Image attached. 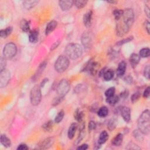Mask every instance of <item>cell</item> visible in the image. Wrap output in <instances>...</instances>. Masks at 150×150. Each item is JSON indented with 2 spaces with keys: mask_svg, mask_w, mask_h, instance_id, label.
Wrapping results in <instances>:
<instances>
[{
  "mask_svg": "<svg viewBox=\"0 0 150 150\" xmlns=\"http://www.w3.org/2000/svg\"><path fill=\"white\" fill-rule=\"evenodd\" d=\"M139 130L144 135L150 133V112L149 110H144L138 119L137 122Z\"/></svg>",
  "mask_w": 150,
  "mask_h": 150,
  "instance_id": "6da1fadb",
  "label": "cell"
},
{
  "mask_svg": "<svg viewBox=\"0 0 150 150\" xmlns=\"http://www.w3.org/2000/svg\"><path fill=\"white\" fill-rule=\"evenodd\" d=\"M66 56L72 60L79 59L83 54V49L78 44H69L65 49Z\"/></svg>",
  "mask_w": 150,
  "mask_h": 150,
  "instance_id": "7a4b0ae2",
  "label": "cell"
},
{
  "mask_svg": "<svg viewBox=\"0 0 150 150\" xmlns=\"http://www.w3.org/2000/svg\"><path fill=\"white\" fill-rule=\"evenodd\" d=\"M69 64V59L66 56H59L55 62V69L58 73H63L68 69Z\"/></svg>",
  "mask_w": 150,
  "mask_h": 150,
  "instance_id": "3957f363",
  "label": "cell"
},
{
  "mask_svg": "<svg viewBox=\"0 0 150 150\" xmlns=\"http://www.w3.org/2000/svg\"><path fill=\"white\" fill-rule=\"evenodd\" d=\"M41 88V86L38 85H36L31 90L30 100L31 104L34 106L39 105L41 102L42 93Z\"/></svg>",
  "mask_w": 150,
  "mask_h": 150,
  "instance_id": "277c9868",
  "label": "cell"
},
{
  "mask_svg": "<svg viewBox=\"0 0 150 150\" xmlns=\"http://www.w3.org/2000/svg\"><path fill=\"white\" fill-rule=\"evenodd\" d=\"M17 53V45L13 42L7 44L3 49V56L6 59H11Z\"/></svg>",
  "mask_w": 150,
  "mask_h": 150,
  "instance_id": "5b68a950",
  "label": "cell"
},
{
  "mask_svg": "<svg viewBox=\"0 0 150 150\" xmlns=\"http://www.w3.org/2000/svg\"><path fill=\"white\" fill-rule=\"evenodd\" d=\"M70 89L69 82L66 79H62L60 81L56 87V92L59 96L64 97L68 94Z\"/></svg>",
  "mask_w": 150,
  "mask_h": 150,
  "instance_id": "8992f818",
  "label": "cell"
},
{
  "mask_svg": "<svg viewBox=\"0 0 150 150\" xmlns=\"http://www.w3.org/2000/svg\"><path fill=\"white\" fill-rule=\"evenodd\" d=\"M121 18L122 22L131 28L134 21V13L133 9L131 8H127L124 10Z\"/></svg>",
  "mask_w": 150,
  "mask_h": 150,
  "instance_id": "52a82bcc",
  "label": "cell"
},
{
  "mask_svg": "<svg viewBox=\"0 0 150 150\" xmlns=\"http://www.w3.org/2000/svg\"><path fill=\"white\" fill-rule=\"evenodd\" d=\"M11 73L10 72L5 69L0 71V87L3 88L6 87L11 80Z\"/></svg>",
  "mask_w": 150,
  "mask_h": 150,
  "instance_id": "ba28073f",
  "label": "cell"
},
{
  "mask_svg": "<svg viewBox=\"0 0 150 150\" xmlns=\"http://www.w3.org/2000/svg\"><path fill=\"white\" fill-rule=\"evenodd\" d=\"M82 44L85 48L89 49L92 47L93 44V36L90 32H84L81 38Z\"/></svg>",
  "mask_w": 150,
  "mask_h": 150,
  "instance_id": "9c48e42d",
  "label": "cell"
},
{
  "mask_svg": "<svg viewBox=\"0 0 150 150\" xmlns=\"http://www.w3.org/2000/svg\"><path fill=\"white\" fill-rule=\"evenodd\" d=\"M130 28L128 27L127 25L124 23L122 21H118L116 25V33L119 36H123L126 33H127L130 30Z\"/></svg>",
  "mask_w": 150,
  "mask_h": 150,
  "instance_id": "30bf717a",
  "label": "cell"
},
{
  "mask_svg": "<svg viewBox=\"0 0 150 150\" xmlns=\"http://www.w3.org/2000/svg\"><path fill=\"white\" fill-rule=\"evenodd\" d=\"M118 111L120 112L123 120L126 123H129L131 120V110L130 108L126 106L119 107Z\"/></svg>",
  "mask_w": 150,
  "mask_h": 150,
  "instance_id": "8fae6325",
  "label": "cell"
},
{
  "mask_svg": "<svg viewBox=\"0 0 150 150\" xmlns=\"http://www.w3.org/2000/svg\"><path fill=\"white\" fill-rule=\"evenodd\" d=\"M55 140L53 137H49V138H47L43 141H41L38 145V148L40 149H46L51 147L54 143Z\"/></svg>",
  "mask_w": 150,
  "mask_h": 150,
  "instance_id": "7c38bea8",
  "label": "cell"
},
{
  "mask_svg": "<svg viewBox=\"0 0 150 150\" xmlns=\"http://www.w3.org/2000/svg\"><path fill=\"white\" fill-rule=\"evenodd\" d=\"M73 5L74 1L70 0H62L59 1V5L60 9L64 11L69 10Z\"/></svg>",
  "mask_w": 150,
  "mask_h": 150,
  "instance_id": "4fadbf2b",
  "label": "cell"
},
{
  "mask_svg": "<svg viewBox=\"0 0 150 150\" xmlns=\"http://www.w3.org/2000/svg\"><path fill=\"white\" fill-rule=\"evenodd\" d=\"M93 18V12L92 11H89L84 15L83 16V23L84 25L89 28L92 25V21Z\"/></svg>",
  "mask_w": 150,
  "mask_h": 150,
  "instance_id": "5bb4252c",
  "label": "cell"
},
{
  "mask_svg": "<svg viewBox=\"0 0 150 150\" xmlns=\"http://www.w3.org/2000/svg\"><path fill=\"white\" fill-rule=\"evenodd\" d=\"M47 64H48L47 61L44 60L40 65V66H38V68L37 69L36 73H35V74L33 75V79L34 81L36 80L37 79H38L39 77L41 76V74H42V73L44 72V69H45V68L47 65Z\"/></svg>",
  "mask_w": 150,
  "mask_h": 150,
  "instance_id": "9a60e30c",
  "label": "cell"
},
{
  "mask_svg": "<svg viewBox=\"0 0 150 150\" xmlns=\"http://www.w3.org/2000/svg\"><path fill=\"white\" fill-rule=\"evenodd\" d=\"M126 68H127V65L126 63L124 61H121L120 63L119 64L118 68L117 69V75L121 78L122 76H123L125 73H126Z\"/></svg>",
  "mask_w": 150,
  "mask_h": 150,
  "instance_id": "2e32d148",
  "label": "cell"
},
{
  "mask_svg": "<svg viewBox=\"0 0 150 150\" xmlns=\"http://www.w3.org/2000/svg\"><path fill=\"white\" fill-rule=\"evenodd\" d=\"M57 25H58V22L56 21H52L51 22H49L46 25L45 29L46 35H48L51 33H52L57 27Z\"/></svg>",
  "mask_w": 150,
  "mask_h": 150,
  "instance_id": "e0dca14e",
  "label": "cell"
},
{
  "mask_svg": "<svg viewBox=\"0 0 150 150\" xmlns=\"http://www.w3.org/2000/svg\"><path fill=\"white\" fill-rule=\"evenodd\" d=\"M39 31L37 29H34L29 32V41L32 44H35L38 41Z\"/></svg>",
  "mask_w": 150,
  "mask_h": 150,
  "instance_id": "ac0fdd59",
  "label": "cell"
},
{
  "mask_svg": "<svg viewBox=\"0 0 150 150\" xmlns=\"http://www.w3.org/2000/svg\"><path fill=\"white\" fill-rule=\"evenodd\" d=\"M78 125L76 123H72L70 125L69 129L68 130V136L69 139L72 140L74 138L75 133H76V131L78 129Z\"/></svg>",
  "mask_w": 150,
  "mask_h": 150,
  "instance_id": "d6986e66",
  "label": "cell"
},
{
  "mask_svg": "<svg viewBox=\"0 0 150 150\" xmlns=\"http://www.w3.org/2000/svg\"><path fill=\"white\" fill-rule=\"evenodd\" d=\"M129 60L131 65L133 68H134L139 64L140 60V56L137 54H133L131 55Z\"/></svg>",
  "mask_w": 150,
  "mask_h": 150,
  "instance_id": "ffe728a7",
  "label": "cell"
},
{
  "mask_svg": "<svg viewBox=\"0 0 150 150\" xmlns=\"http://www.w3.org/2000/svg\"><path fill=\"white\" fill-rule=\"evenodd\" d=\"M39 2H40L39 1H36V0H32V1H24L23 2V6L25 9L31 10L38 4Z\"/></svg>",
  "mask_w": 150,
  "mask_h": 150,
  "instance_id": "44dd1931",
  "label": "cell"
},
{
  "mask_svg": "<svg viewBox=\"0 0 150 150\" xmlns=\"http://www.w3.org/2000/svg\"><path fill=\"white\" fill-rule=\"evenodd\" d=\"M123 140V135L121 133L116 135L115 138L111 140V144L115 147H119L121 145Z\"/></svg>",
  "mask_w": 150,
  "mask_h": 150,
  "instance_id": "7402d4cb",
  "label": "cell"
},
{
  "mask_svg": "<svg viewBox=\"0 0 150 150\" xmlns=\"http://www.w3.org/2000/svg\"><path fill=\"white\" fill-rule=\"evenodd\" d=\"M20 28L23 32H30V22L25 19H23L20 23Z\"/></svg>",
  "mask_w": 150,
  "mask_h": 150,
  "instance_id": "603a6c76",
  "label": "cell"
},
{
  "mask_svg": "<svg viewBox=\"0 0 150 150\" xmlns=\"http://www.w3.org/2000/svg\"><path fill=\"white\" fill-rule=\"evenodd\" d=\"M108 137H109V135L106 131H102L100 133V134L99 138L98 140V144L99 145L104 144L108 139Z\"/></svg>",
  "mask_w": 150,
  "mask_h": 150,
  "instance_id": "cb8c5ba5",
  "label": "cell"
},
{
  "mask_svg": "<svg viewBox=\"0 0 150 150\" xmlns=\"http://www.w3.org/2000/svg\"><path fill=\"white\" fill-rule=\"evenodd\" d=\"M84 129H85V125L84 124H83L81 126V127H80V129L79 130V135L78 137V139H76V140L75 141V142H74L75 145L79 144L81 142V141L83 139L84 137V135H85Z\"/></svg>",
  "mask_w": 150,
  "mask_h": 150,
  "instance_id": "d4e9b609",
  "label": "cell"
},
{
  "mask_svg": "<svg viewBox=\"0 0 150 150\" xmlns=\"http://www.w3.org/2000/svg\"><path fill=\"white\" fill-rule=\"evenodd\" d=\"M114 76H115V72L112 69H108L106 70L103 74V78L106 81H110L112 78H114Z\"/></svg>",
  "mask_w": 150,
  "mask_h": 150,
  "instance_id": "484cf974",
  "label": "cell"
},
{
  "mask_svg": "<svg viewBox=\"0 0 150 150\" xmlns=\"http://www.w3.org/2000/svg\"><path fill=\"white\" fill-rule=\"evenodd\" d=\"M109 110L106 106H103L100 108L97 111V115L101 118H104L108 115Z\"/></svg>",
  "mask_w": 150,
  "mask_h": 150,
  "instance_id": "4316f807",
  "label": "cell"
},
{
  "mask_svg": "<svg viewBox=\"0 0 150 150\" xmlns=\"http://www.w3.org/2000/svg\"><path fill=\"white\" fill-rule=\"evenodd\" d=\"M54 121L52 120H49L45 123L43 126H42V128L45 132H51L52 131L54 128Z\"/></svg>",
  "mask_w": 150,
  "mask_h": 150,
  "instance_id": "83f0119b",
  "label": "cell"
},
{
  "mask_svg": "<svg viewBox=\"0 0 150 150\" xmlns=\"http://www.w3.org/2000/svg\"><path fill=\"white\" fill-rule=\"evenodd\" d=\"M84 117V115L82 111H80L79 109H78L74 111V119L76 120L77 121L81 123L82 121H83Z\"/></svg>",
  "mask_w": 150,
  "mask_h": 150,
  "instance_id": "f1b7e54d",
  "label": "cell"
},
{
  "mask_svg": "<svg viewBox=\"0 0 150 150\" xmlns=\"http://www.w3.org/2000/svg\"><path fill=\"white\" fill-rule=\"evenodd\" d=\"M13 30L12 27H8L6 28L5 29H2L0 31V36L3 38H6L9 35H10Z\"/></svg>",
  "mask_w": 150,
  "mask_h": 150,
  "instance_id": "f546056e",
  "label": "cell"
},
{
  "mask_svg": "<svg viewBox=\"0 0 150 150\" xmlns=\"http://www.w3.org/2000/svg\"><path fill=\"white\" fill-rule=\"evenodd\" d=\"M120 100V97L118 96H113L109 98H106V102L110 106L116 105Z\"/></svg>",
  "mask_w": 150,
  "mask_h": 150,
  "instance_id": "4dcf8cb0",
  "label": "cell"
},
{
  "mask_svg": "<svg viewBox=\"0 0 150 150\" xmlns=\"http://www.w3.org/2000/svg\"><path fill=\"white\" fill-rule=\"evenodd\" d=\"M1 143L4 147L6 148L9 147L11 145V142L10 139L8 138L5 135H1Z\"/></svg>",
  "mask_w": 150,
  "mask_h": 150,
  "instance_id": "1f68e13d",
  "label": "cell"
},
{
  "mask_svg": "<svg viewBox=\"0 0 150 150\" xmlns=\"http://www.w3.org/2000/svg\"><path fill=\"white\" fill-rule=\"evenodd\" d=\"M133 137L134 139L137 140L138 141H142L144 140V137L143 136V134L138 129V130H135L133 133Z\"/></svg>",
  "mask_w": 150,
  "mask_h": 150,
  "instance_id": "d6a6232c",
  "label": "cell"
},
{
  "mask_svg": "<svg viewBox=\"0 0 150 150\" xmlns=\"http://www.w3.org/2000/svg\"><path fill=\"white\" fill-rule=\"evenodd\" d=\"M149 55H150V50L148 48H143L140 51L139 56H140V58H148Z\"/></svg>",
  "mask_w": 150,
  "mask_h": 150,
  "instance_id": "836d02e7",
  "label": "cell"
},
{
  "mask_svg": "<svg viewBox=\"0 0 150 150\" xmlns=\"http://www.w3.org/2000/svg\"><path fill=\"white\" fill-rule=\"evenodd\" d=\"M64 116H65V111L63 110H60L55 117V119L54 120L55 123L57 124L60 123L62 121V120H63Z\"/></svg>",
  "mask_w": 150,
  "mask_h": 150,
  "instance_id": "e575fe53",
  "label": "cell"
},
{
  "mask_svg": "<svg viewBox=\"0 0 150 150\" xmlns=\"http://www.w3.org/2000/svg\"><path fill=\"white\" fill-rule=\"evenodd\" d=\"M87 3V1H86V0H77V1H74V5L78 9L83 8L86 6Z\"/></svg>",
  "mask_w": 150,
  "mask_h": 150,
  "instance_id": "d590c367",
  "label": "cell"
},
{
  "mask_svg": "<svg viewBox=\"0 0 150 150\" xmlns=\"http://www.w3.org/2000/svg\"><path fill=\"white\" fill-rule=\"evenodd\" d=\"M115 92H116V89L114 87H111L108 88L106 92H105V96L106 98H109L112 96H113L115 95Z\"/></svg>",
  "mask_w": 150,
  "mask_h": 150,
  "instance_id": "8d00e7d4",
  "label": "cell"
},
{
  "mask_svg": "<svg viewBox=\"0 0 150 150\" xmlns=\"http://www.w3.org/2000/svg\"><path fill=\"white\" fill-rule=\"evenodd\" d=\"M123 14V10L117 9H115L113 11V15L115 17V19L117 21L121 18Z\"/></svg>",
  "mask_w": 150,
  "mask_h": 150,
  "instance_id": "74e56055",
  "label": "cell"
},
{
  "mask_svg": "<svg viewBox=\"0 0 150 150\" xmlns=\"http://www.w3.org/2000/svg\"><path fill=\"white\" fill-rule=\"evenodd\" d=\"M116 127V120L115 119H111L107 124V129L110 131L115 130Z\"/></svg>",
  "mask_w": 150,
  "mask_h": 150,
  "instance_id": "f35d334b",
  "label": "cell"
},
{
  "mask_svg": "<svg viewBox=\"0 0 150 150\" xmlns=\"http://www.w3.org/2000/svg\"><path fill=\"white\" fill-rule=\"evenodd\" d=\"M133 40V36H129V37L127 38L123 39V40L119 41V42L117 43V45H118V46L123 45H124V44H127V43L130 42L131 41Z\"/></svg>",
  "mask_w": 150,
  "mask_h": 150,
  "instance_id": "ab89813d",
  "label": "cell"
},
{
  "mask_svg": "<svg viewBox=\"0 0 150 150\" xmlns=\"http://www.w3.org/2000/svg\"><path fill=\"white\" fill-rule=\"evenodd\" d=\"M140 96H141V94L139 92L134 93L131 97V101L132 102V103H134L135 102L138 101L140 97Z\"/></svg>",
  "mask_w": 150,
  "mask_h": 150,
  "instance_id": "60d3db41",
  "label": "cell"
},
{
  "mask_svg": "<svg viewBox=\"0 0 150 150\" xmlns=\"http://www.w3.org/2000/svg\"><path fill=\"white\" fill-rule=\"evenodd\" d=\"M6 60L7 59L4 56H2L1 58V59H0V71H1L5 69L7 65Z\"/></svg>",
  "mask_w": 150,
  "mask_h": 150,
  "instance_id": "b9f144b4",
  "label": "cell"
},
{
  "mask_svg": "<svg viewBox=\"0 0 150 150\" xmlns=\"http://www.w3.org/2000/svg\"><path fill=\"white\" fill-rule=\"evenodd\" d=\"M85 90V86L82 85V84L78 85L76 87L74 88V92L76 93H79L82 92H84Z\"/></svg>",
  "mask_w": 150,
  "mask_h": 150,
  "instance_id": "7bdbcfd3",
  "label": "cell"
},
{
  "mask_svg": "<svg viewBox=\"0 0 150 150\" xmlns=\"http://www.w3.org/2000/svg\"><path fill=\"white\" fill-rule=\"evenodd\" d=\"M149 70H150V68H149V65H147V66H146L144 68V76L148 80L149 79V76H150Z\"/></svg>",
  "mask_w": 150,
  "mask_h": 150,
  "instance_id": "ee69618b",
  "label": "cell"
},
{
  "mask_svg": "<svg viewBox=\"0 0 150 150\" xmlns=\"http://www.w3.org/2000/svg\"><path fill=\"white\" fill-rule=\"evenodd\" d=\"M96 127V124L94 121H90L88 125V129L89 131L94 130Z\"/></svg>",
  "mask_w": 150,
  "mask_h": 150,
  "instance_id": "f6af8a7d",
  "label": "cell"
},
{
  "mask_svg": "<svg viewBox=\"0 0 150 150\" xmlns=\"http://www.w3.org/2000/svg\"><path fill=\"white\" fill-rule=\"evenodd\" d=\"M144 27L145 28V29L147 32L148 34H149L150 33V25H149V22L148 21H145L144 23Z\"/></svg>",
  "mask_w": 150,
  "mask_h": 150,
  "instance_id": "bcb514c9",
  "label": "cell"
},
{
  "mask_svg": "<svg viewBox=\"0 0 150 150\" xmlns=\"http://www.w3.org/2000/svg\"><path fill=\"white\" fill-rule=\"evenodd\" d=\"M150 94V87L148 86L145 89L143 93V97L145 98H148L149 97Z\"/></svg>",
  "mask_w": 150,
  "mask_h": 150,
  "instance_id": "7dc6e473",
  "label": "cell"
},
{
  "mask_svg": "<svg viewBox=\"0 0 150 150\" xmlns=\"http://www.w3.org/2000/svg\"><path fill=\"white\" fill-rule=\"evenodd\" d=\"M28 149H29L28 147L25 144H21L19 145L18 147H17L18 150H27Z\"/></svg>",
  "mask_w": 150,
  "mask_h": 150,
  "instance_id": "c3c4849f",
  "label": "cell"
},
{
  "mask_svg": "<svg viewBox=\"0 0 150 150\" xmlns=\"http://www.w3.org/2000/svg\"><path fill=\"white\" fill-rule=\"evenodd\" d=\"M129 94V91L125 90V91L123 92L122 93H121V94H120V97H121V98H127V97H128Z\"/></svg>",
  "mask_w": 150,
  "mask_h": 150,
  "instance_id": "681fc988",
  "label": "cell"
},
{
  "mask_svg": "<svg viewBox=\"0 0 150 150\" xmlns=\"http://www.w3.org/2000/svg\"><path fill=\"white\" fill-rule=\"evenodd\" d=\"M88 147H89L88 145L86 144H83L79 146L77 148V149H78V150H86V149L88 148Z\"/></svg>",
  "mask_w": 150,
  "mask_h": 150,
  "instance_id": "f907efd6",
  "label": "cell"
},
{
  "mask_svg": "<svg viewBox=\"0 0 150 150\" xmlns=\"http://www.w3.org/2000/svg\"><path fill=\"white\" fill-rule=\"evenodd\" d=\"M129 147H128L127 149H140V148L139 147H137V145L134 144V143H131L130 145H129Z\"/></svg>",
  "mask_w": 150,
  "mask_h": 150,
  "instance_id": "816d5d0a",
  "label": "cell"
},
{
  "mask_svg": "<svg viewBox=\"0 0 150 150\" xmlns=\"http://www.w3.org/2000/svg\"><path fill=\"white\" fill-rule=\"evenodd\" d=\"M144 11H145V13L146 15L147 16V17H148V18H149V14H150L149 8L147 5H145V6Z\"/></svg>",
  "mask_w": 150,
  "mask_h": 150,
  "instance_id": "f5cc1de1",
  "label": "cell"
},
{
  "mask_svg": "<svg viewBox=\"0 0 150 150\" xmlns=\"http://www.w3.org/2000/svg\"><path fill=\"white\" fill-rule=\"evenodd\" d=\"M124 80L128 84H131L133 82V78H132V77L129 76L127 77H126V78L124 79Z\"/></svg>",
  "mask_w": 150,
  "mask_h": 150,
  "instance_id": "db71d44e",
  "label": "cell"
},
{
  "mask_svg": "<svg viewBox=\"0 0 150 150\" xmlns=\"http://www.w3.org/2000/svg\"><path fill=\"white\" fill-rule=\"evenodd\" d=\"M59 42H56L52 46H51V50H54V49H56L58 46V45H59Z\"/></svg>",
  "mask_w": 150,
  "mask_h": 150,
  "instance_id": "11a10c76",
  "label": "cell"
},
{
  "mask_svg": "<svg viewBox=\"0 0 150 150\" xmlns=\"http://www.w3.org/2000/svg\"><path fill=\"white\" fill-rule=\"evenodd\" d=\"M48 82V79H44V80H42V82H41V86H40L41 87H43Z\"/></svg>",
  "mask_w": 150,
  "mask_h": 150,
  "instance_id": "9f6ffc18",
  "label": "cell"
},
{
  "mask_svg": "<svg viewBox=\"0 0 150 150\" xmlns=\"http://www.w3.org/2000/svg\"><path fill=\"white\" fill-rule=\"evenodd\" d=\"M108 3L109 4H116L117 3H118L117 1H107Z\"/></svg>",
  "mask_w": 150,
  "mask_h": 150,
  "instance_id": "6f0895ef",
  "label": "cell"
}]
</instances>
